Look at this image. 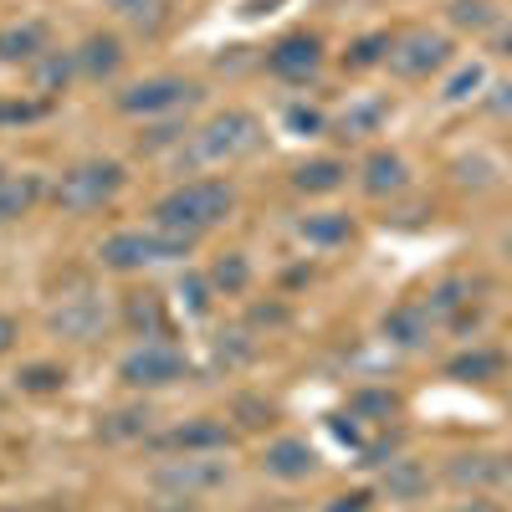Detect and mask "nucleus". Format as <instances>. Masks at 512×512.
Wrapping results in <instances>:
<instances>
[{
  "label": "nucleus",
  "instance_id": "f257e3e1",
  "mask_svg": "<svg viewBox=\"0 0 512 512\" xmlns=\"http://www.w3.org/2000/svg\"><path fill=\"white\" fill-rule=\"evenodd\" d=\"M231 205H236L231 180H190V185H175L154 205V226L195 246L205 231H216L231 216Z\"/></svg>",
  "mask_w": 512,
  "mask_h": 512
},
{
  "label": "nucleus",
  "instance_id": "f03ea898",
  "mask_svg": "<svg viewBox=\"0 0 512 512\" xmlns=\"http://www.w3.org/2000/svg\"><path fill=\"white\" fill-rule=\"evenodd\" d=\"M262 144H267V134H262V123H256V113L226 108V113L210 118L205 128H195L190 159H195V164H236V159L256 154Z\"/></svg>",
  "mask_w": 512,
  "mask_h": 512
},
{
  "label": "nucleus",
  "instance_id": "7ed1b4c3",
  "mask_svg": "<svg viewBox=\"0 0 512 512\" xmlns=\"http://www.w3.org/2000/svg\"><path fill=\"white\" fill-rule=\"evenodd\" d=\"M123 185H128L123 164H113V159H82V164H72L67 175L57 180V210H67V216H93V210H103L108 200H118Z\"/></svg>",
  "mask_w": 512,
  "mask_h": 512
},
{
  "label": "nucleus",
  "instance_id": "20e7f679",
  "mask_svg": "<svg viewBox=\"0 0 512 512\" xmlns=\"http://www.w3.org/2000/svg\"><path fill=\"white\" fill-rule=\"evenodd\" d=\"M98 256H103V267H113V272H144L154 262H180V256H190V241L169 236L159 226L154 231H113L98 246Z\"/></svg>",
  "mask_w": 512,
  "mask_h": 512
},
{
  "label": "nucleus",
  "instance_id": "39448f33",
  "mask_svg": "<svg viewBox=\"0 0 512 512\" xmlns=\"http://www.w3.org/2000/svg\"><path fill=\"white\" fill-rule=\"evenodd\" d=\"M456 62V41L446 31H431V26H415L405 36H395V47H390V67L400 82H425V77H436Z\"/></svg>",
  "mask_w": 512,
  "mask_h": 512
},
{
  "label": "nucleus",
  "instance_id": "423d86ee",
  "mask_svg": "<svg viewBox=\"0 0 512 512\" xmlns=\"http://www.w3.org/2000/svg\"><path fill=\"white\" fill-rule=\"evenodd\" d=\"M190 374L185 354L175 344H164V338H144L139 349H128L123 364H118V379L128 390H169V384H180Z\"/></svg>",
  "mask_w": 512,
  "mask_h": 512
},
{
  "label": "nucleus",
  "instance_id": "0eeeda50",
  "mask_svg": "<svg viewBox=\"0 0 512 512\" xmlns=\"http://www.w3.org/2000/svg\"><path fill=\"white\" fill-rule=\"evenodd\" d=\"M231 482V461L221 456H175L154 472L159 492H175V497H195V492H216Z\"/></svg>",
  "mask_w": 512,
  "mask_h": 512
},
{
  "label": "nucleus",
  "instance_id": "6e6552de",
  "mask_svg": "<svg viewBox=\"0 0 512 512\" xmlns=\"http://www.w3.org/2000/svg\"><path fill=\"white\" fill-rule=\"evenodd\" d=\"M200 98L195 82L185 77H149V82H134V88L118 93V108L134 113V118H159V113H180Z\"/></svg>",
  "mask_w": 512,
  "mask_h": 512
},
{
  "label": "nucleus",
  "instance_id": "1a4fd4ad",
  "mask_svg": "<svg viewBox=\"0 0 512 512\" xmlns=\"http://www.w3.org/2000/svg\"><path fill=\"white\" fill-rule=\"evenodd\" d=\"M267 72L282 82H313L323 72V41L313 31H292L267 52Z\"/></svg>",
  "mask_w": 512,
  "mask_h": 512
},
{
  "label": "nucleus",
  "instance_id": "9d476101",
  "mask_svg": "<svg viewBox=\"0 0 512 512\" xmlns=\"http://www.w3.org/2000/svg\"><path fill=\"white\" fill-rule=\"evenodd\" d=\"M231 425L226 420H216V415H195V420H185V425H175V431H164L154 446H164V451H180V456H221V451H231Z\"/></svg>",
  "mask_w": 512,
  "mask_h": 512
},
{
  "label": "nucleus",
  "instance_id": "9b49d317",
  "mask_svg": "<svg viewBox=\"0 0 512 512\" xmlns=\"http://www.w3.org/2000/svg\"><path fill=\"white\" fill-rule=\"evenodd\" d=\"M103 328H108V308L98 303L93 292L62 297V303L52 308V333L72 338V344H93V338H103Z\"/></svg>",
  "mask_w": 512,
  "mask_h": 512
},
{
  "label": "nucleus",
  "instance_id": "f8f14e48",
  "mask_svg": "<svg viewBox=\"0 0 512 512\" xmlns=\"http://www.w3.org/2000/svg\"><path fill=\"white\" fill-rule=\"evenodd\" d=\"M441 477L456 492H492V487H502V456L497 451H451Z\"/></svg>",
  "mask_w": 512,
  "mask_h": 512
},
{
  "label": "nucleus",
  "instance_id": "ddd939ff",
  "mask_svg": "<svg viewBox=\"0 0 512 512\" xmlns=\"http://www.w3.org/2000/svg\"><path fill=\"white\" fill-rule=\"evenodd\" d=\"M359 190H364L369 200H395V195H405V190H410V164H405V154L374 149V154L359 164Z\"/></svg>",
  "mask_w": 512,
  "mask_h": 512
},
{
  "label": "nucleus",
  "instance_id": "4468645a",
  "mask_svg": "<svg viewBox=\"0 0 512 512\" xmlns=\"http://www.w3.org/2000/svg\"><path fill=\"white\" fill-rule=\"evenodd\" d=\"M262 472L277 477V482H308L318 472V451L303 441V436H277L267 451H262Z\"/></svg>",
  "mask_w": 512,
  "mask_h": 512
},
{
  "label": "nucleus",
  "instance_id": "2eb2a0df",
  "mask_svg": "<svg viewBox=\"0 0 512 512\" xmlns=\"http://www.w3.org/2000/svg\"><path fill=\"white\" fill-rule=\"evenodd\" d=\"M379 492L390 502H420L425 492H431V466L415 461V456H390L379 472Z\"/></svg>",
  "mask_w": 512,
  "mask_h": 512
},
{
  "label": "nucleus",
  "instance_id": "dca6fc26",
  "mask_svg": "<svg viewBox=\"0 0 512 512\" xmlns=\"http://www.w3.org/2000/svg\"><path fill=\"white\" fill-rule=\"evenodd\" d=\"M379 328H384V338H390L395 349H420L425 338H431L436 318H431V308H425V303H400V308L384 313Z\"/></svg>",
  "mask_w": 512,
  "mask_h": 512
},
{
  "label": "nucleus",
  "instance_id": "f3484780",
  "mask_svg": "<svg viewBox=\"0 0 512 512\" xmlns=\"http://www.w3.org/2000/svg\"><path fill=\"white\" fill-rule=\"evenodd\" d=\"M297 236H303L308 246H318V251H333V246L354 241V221L344 216V210H313V216L297 221Z\"/></svg>",
  "mask_w": 512,
  "mask_h": 512
},
{
  "label": "nucleus",
  "instance_id": "a211bd4d",
  "mask_svg": "<svg viewBox=\"0 0 512 512\" xmlns=\"http://www.w3.org/2000/svg\"><path fill=\"white\" fill-rule=\"evenodd\" d=\"M41 52H52V47H47V26H41V21H21V26H6V31H0V62L31 67Z\"/></svg>",
  "mask_w": 512,
  "mask_h": 512
},
{
  "label": "nucleus",
  "instance_id": "6ab92c4d",
  "mask_svg": "<svg viewBox=\"0 0 512 512\" xmlns=\"http://www.w3.org/2000/svg\"><path fill=\"white\" fill-rule=\"evenodd\" d=\"M507 374V354L502 349H466L446 364V379H461V384H492Z\"/></svg>",
  "mask_w": 512,
  "mask_h": 512
},
{
  "label": "nucleus",
  "instance_id": "aec40b11",
  "mask_svg": "<svg viewBox=\"0 0 512 512\" xmlns=\"http://www.w3.org/2000/svg\"><path fill=\"white\" fill-rule=\"evenodd\" d=\"M344 180H349V164L344 159H328V154L292 169V185L303 190V195H333V190H344Z\"/></svg>",
  "mask_w": 512,
  "mask_h": 512
},
{
  "label": "nucleus",
  "instance_id": "412c9836",
  "mask_svg": "<svg viewBox=\"0 0 512 512\" xmlns=\"http://www.w3.org/2000/svg\"><path fill=\"white\" fill-rule=\"evenodd\" d=\"M72 57H77V72H82V77H93V82H103V77H113V72L123 67L118 36H88Z\"/></svg>",
  "mask_w": 512,
  "mask_h": 512
},
{
  "label": "nucleus",
  "instance_id": "4be33fe9",
  "mask_svg": "<svg viewBox=\"0 0 512 512\" xmlns=\"http://www.w3.org/2000/svg\"><path fill=\"white\" fill-rule=\"evenodd\" d=\"M108 11H113L118 21H128L134 31L154 36V31L169 21V0H108Z\"/></svg>",
  "mask_w": 512,
  "mask_h": 512
},
{
  "label": "nucleus",
  "instance_id": "5701e85b",
  "mask_svg": "<svg viewBox=\"0 0 512 512\" xmlns=\"http://www.w3.org/2000/svg\"><path fill=\"white\" fill-rule=\"evenodd\" d=\"M205 277H210V287H216L221 297H241L251 287V262L241 251H226V256H216V267H210Z\"/></svg>",
  "mask_w": 512,
  "mask_h": 512
},
{
  "label": "nucleus",
  "instance_id": "b1692460",
  "mask_svg": "<svg viewBox=\"0 0 512 512\" xmlns=\"http://www.w3.org/2000/svg\"><path fill=\"white\" fill-rule=\"evenodd\" d=\"M72 72H77V57L72 52H41L31 62V77H36L41 93H62L67 82H72Z\"/></svg>",
  "mask_w": 512,
  "mask_h": 512
},
{
  "label": "nucleus",
  "instance_id": "393cba45",
  "mask_svg": "<svg viewBox=\"0 0 512 512\" xmlns=\"http://www.w3.org/2000/svg\"><path fill=\"white\" fill-rule=\"evenodd\" d=\"M384 118H390V103H384V98H364V103H354L344 118H338L333 128H338L344 139H364V134H374Z\"/></svg>",
  "mask_w": 512,
  "mask_h": 512
},
{
  "label": "nucleus",
  "instance_id": "a878e982",
  "mask_svg": "<svg viewBox=\"0 0 512 512\" xmlns=\"http://www.w3.org/2000/svg\"><path fill=\"white\" fill-rule=\"evenodd\" d=\"M41 200V180L36 175H21V180H0V221H16V216H26V210Z\"/></svg>",
  "mask_w": 512,
  "mask_h": 512
},
{
  "label": "nucleus",
  "instance_id": "bb28decb",
  "mask_svg": "<svg viewBox=\"0 0 512 512\" xmlns=\"http://www.w3.org/2000/svg\"><path fill=\"white\" fill-rule=\"evenodd\" d=\"M390 47H395V36H390V31H369V36H359L354 47L344 52V67H354V72L384 67V62H390Z\"/></svg>",
  "mask_w": 512,
  "mask_h": 512
},
{
  "label": "nucleus",
  "instance_id": "cd10ccee",
  "mask_svg": "<svg viewBox=\"0 0 512 512\" xmlns=\"http://www.w3.org/2000/svg\"><path fill=\"white\" fill-rule=\"evenodd\" d=\"M425 308H431V318L466 313V308H472V282H466V277H446V282H436V287H431V303H425Z\"/></svg>",
  "mask_w": 512,
  "mask_h": 512
},
{
  "label": "nucleus",
  "instance_id": "c85d7f7f",
  "mask_svg": "<svg viewBox=\"0 0 512 512\" xmlns=\"http://www.w3.org/2000/svg\"><path fill=\"white\" fill-rule=\"evenodd\" d=\"M128 328H134L139 338H164V303L154 292L128 297Z\"/></svg>",
  "mask_w": 512,
  "mask_h": 512
},
{
  "label": "nucleus",
  "instance_id": "c756f323",
  "mask_svg": "<svg viewBox=\"0 0 512 512\" xmlns=\"http://www.w3.org/2000/svg\"><path fill=\"white\" fill-rule=\"evenodd\" d=\"M349 410H354V420H374V425H384V420H395V415H400V395H395V390H359V395L349 400Z\"/></svg>",
  "mask_w": 512,
  "mask_h": 512
},
{
  "label": "nucleus",
  "instance_id": "7c9ffc66",
  "mask_svg": "<svg viewBox=\"0 0 512 512\" xmlns=\"http://www.w3.org/2000/svg\"><path fill=\"white\" fill-rule=\"evenodd\" d=\"M477 88H487V67H482V62H461L456 77L441 88V103H466Z\"/></svg>",
  "mask_w": 512,
  "mask_h": 512
},
{
  "label": "nucleus",
  "instance_id": "2f4dec72",
  "mask_svg": "<svg viewBox=\"0 0 512 512\" xmlns=\"http://www.w3.org/2000/svg\"><path fill=\"white\" fill-rule=\"evenodd\" d=\"M16 384H21L26 395H57L62 384H67V369H57V364H31V369L16 374Z\"/></svg>",
  "mask_w": 512,
  "mask_h": 512
},
{
  "label": "nucleus",
  "instance_id": "473e14b6",
  "mask_svg": "<svg viewBox=\"0 0 512 512\" xmlns=\"http://www.w3.org/2000/svg\"><path fill=\"white\" fill-rule=\"evenodd\" d=\"M144 431H149V410H118V415H108V425H103L108 441H134V436H144Z\"/></svg>",
  "mask_w": 512,
  "mask_h": 512
},
{
  "label": "nucleus",
  "instance_id": "72a5a7b5",
  "mask_svg": "<svg viewBox=\"0 0 512 512\" xmlns=\"http://www.w3.org/2000/svg\"><path fill=\"white\" fill-rule=\"evenodd\" d=\"M451 21H456V26H472V31H492V26H497V11L487 6V0H456Z\"/></svg>",
  "mask_w": 512,
  "mask_h": 512
},
{
  "label": "nucleus",
  "instance_id": "f704fd0d",
  "mask_svg": "<svg viewBox=\"0 0 512 512\" xmlns=\"http://www.w3.org/2000/svg\"><path fill=\"white\" fill-rule=\"evenodd\" d=\"M287 128H292V134H303V139H313V134H323V128H328V118H323L318 108L292 103V108H287Z\"/></svg>",
  "mask_w": 512,
  "mask_h": 512
},
{
  "label": "nucleus",
  "instance_id": "c9c22d12",
  "mask_svg": "<svg viewBox=\"0 0 512 512\" xmlns=\"http://www.w3.org/2000/svg\"><path fill=\"white\" fill-rule=\"evenodd\" d=\"M210 292H216V287H210V277H195V272H190V277L180 282V297L190 303V313H205V308H210Z\"/></svg>",
  "mask_w": 512,
  "mask_h": 512
},
{
  "label": "nucleus",
  "instance_id": "e433bc0d",
  "mask_svg": "<svg viewBox=\"0 0 512 512\" xmlns=\"http://www.w3.org/2000/svg\"><path fill=\"white\" fill-rule=\"evenodd\" d=\"M441 512H507L492 492H466L461 502H451V507H441Z\"/></svg>",
  "mask_w": 512,
  "mask_h": 512
},
{
  "label": "nucleus",
  "instance_id": "4c0bfd02",
  "mask_svg": "<svg viewBox=\"0 0 512 512\" xmlns=\"http://www.w3.org/2000/svg\"><path fill=\"white\" fill-rule=\"evenodd\" d=\"M369 507H374V497H369V492H338L323 512H369Z\"/></svg>",
  "mask_w": 512,
  "mask_h": 512
},
{
  "label": "nucleus",
  "instance_id": "58836bf2",
  "mask_svg": "<svg viewBox=\"0 0 512 512\" xmlns=\"http://www.w3.org/2000/svg\"><path fill=\"white\" fill-rule=\"evenodd\" d=\"M487 113H497V118H512V77H507V82H497V88L487 93Z\"/></svg>",
  "mask_w": 512,
  "mask_h": 512
},
{
  "label": "nucleus",
  "instance_id": "ea45409f",
  "mask_svg": "<svg viewBox=\"0 0 512 512\" xmlns=\"http://www.w3.org/2000/svg\"><path fill=\"white\" fill-rule=\"evenodd\" d=\"M16 338H21V328H16V318H6V313H0V359H6V354L16 349Z\"/></svg>",
  "mask_w": 512,
  "mask_h": 512
},
{
  "label": "nucleus",
  "instance_id": "a19ab883",
  "mask_svg": "<svg viewBox=\"0 0 512 512\" xmlns=\"http://www.w3.org/2000/svg\"><path fill=\"white\" fill-rule=\"evenodd\" d=\"M36 108H26V103H6L0 98V123H21V118H31Z\"/></svg>",
  "mask_w": 512,
  "mask_h": 512
},
{
  "label": "nucleus",
  "instance_id": "79ce46f5",
  "mask_svg": "<svg viewBox=\"0 0 512 512\" xmlns=\"http://www.w3.org/2000/svg\"><path fill=\"white\" fill-rule=\"evenodd\" d=\"M502 487H512V451L502 456Z\"/></svg>",
  "mask_w": 512,
  "mask_h": 512
},
{
  "label": "nucleus",
  "instance_id": "37998d69",
  "mask_svg": "<svg viewBox=\"0 0 512 512\" xmlns=\"http://www.w3.org/2000/svg\"><path fill=\"white\" fill-rule=\"evenodd\" d=\"M0 512H21V507H0Z\"/></svg>",
  "mask_w": 512,
  "mask_h": 512
},
{
  "label": "nucleus",
  "instance_id": "c03bdc74",
  "mask_svg": "<svg viewBox=\"0 0 512 512\" xmlns=\"http://www.w3.org/2000/svg\"><path fill=\"white\" fill-rule=\"evenodd\" d=\"M0 180H6V175H0Z\"/></svg>",
  "mask_w": 512,
  "mask_h": 512
}]
</instances>
